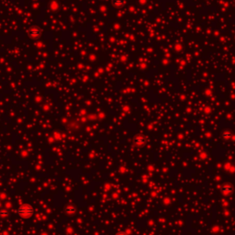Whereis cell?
<instances>
[{"label": "cell", "mask_w": 235, "mask_h": 235, "mask_svg": "<svg viewBox=\"0 0 235 235\" xmlns=\"http://www.w3.org/2000/svg\"><path fill=\"white\" fill-rule=\"evenodd\" d=\"M33 209L30 206V205H23L21 206L17 211L16 213H18V215H20L23 218H29L33 214Z\"/></svg>", "instance_id": "obj_1"}, {"label": "cell", "mask_w": 235, "mask_h": 235, "mask_svg": "<svg viewBox=\"0 0 235 235\" xmlns=\"http://www.w3.org/2000/svg\"><path fill=\"white\" fill-rule=\"evenodd\" d=\"M221 191L224 194L229 195V194H232L233 192V185H231L229 184H225L221 187Z\"/></svg>", "instance_id": "obj_2"}, {"label": "cell", "mask_w": 235, "mask_h": 235, "mask_svg": "<svg viewBox=\"0 0 235 235\" xmlns=\"http://www.w3.org/2000/svg\"><path fill=\"white\" fill-rule=\"evenodd\" d=\"M134 141H135V142H136L137 144H143V143L145 142V138L142 137V136H137V137L134 139Z\"/></svg>", "instance_id": "obj_3"}, {"label": "cell", "mask_w": 235, "mask_h": 235, "mask_svg": "<svg viewBox=\"0 0 235 235\" xmlns=\"http://www.w3.org/2000/svg\"><path fill=\"white\" fill-rule=\"evenodd\" d=\"M0 214H1V215H4V216H6V215H7V212H0Z\"/></svg>", "instance_id": "obj_4"}, {"label": "cell", "mask_w": 235, "mask_h": 235, "mask_svg": "<svg viewBox=\"0 0 235 235\" xmlns=\"http://www.w3.org/2000/svg\"><path fill=\"white\" fill-rule=\"evenodd\" d=\"M116 235H127L125 233H117Z\"/></svg>", "instance_id": "obj_5"}]
</instances>
